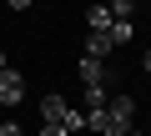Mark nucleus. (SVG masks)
<instances>
[{"label":"nucleus","instance_id":"nucleus-12","mask_svg":"<svg viewBox=\"0 0 151 136\" xmlns=\"http://www.w3.org/2000/svg\"><path fill=\"white\" fill-rule=\"evenodd\" d=\"M141 71H146V76H151V45H146V50H141Z\"/></svg>","mask_w":151,"mask_h":136},{"label":"nucleus","instance_id":"nucleus-14","mask_svg":"<svg viewBox=\"0 0 151 136\" xmlns=\"http://www.w3.org/2000/svg\"><path fill=\"white\" fill-rule=\"evenodd\" d=\"M0 71H5V50H0Z\"/></svg>","mask_w":151,"mask_h":136},{"label":"nucleus","instance_id":"nucleus-13","mask_svg":"<svg viewBox=\"0 0 151 136\" xmlns=\"http://www.w3.org/2000/svg\"><path fill=\"white\" fill-rule=\"evenodd\" d=\"M5 5H10V10H30V0H5Z\"/></svg>","mask_w":151,"mask_h":136},{"label":"nucleus","instance_id":"nucleus-11","mask_svg":"<svg viewBox=\"0 0 151 136\" xmlns=\"http://www.w3.org/2000/svg\"><path fill=\"white\" fill-rule=\"evenodd\" d=\"M0 136H25V131H20V121H0Z\"/></svg>","mask_w":151,"mask_h":136},{"label":"nucleus","instance_id":"nucleus-1","mask_svg":"<svg viewBox=\"0 0 151 136\" xmlns=\"http://www.w3.org/2000/svg\"><path fill=\"white\" fill-rule=\"evenodd\" d=\"M20 101H25V76L15 65H5L0 71V106H20Z\"/></svg>","mask_w":151,"mask_h":136},{"label":"nucleus","instance_id":"nucleus-9","mask_svg":"<svg viewBox=\"0 0 151 136\" xmlns=\"http://www.w3.org/2000/svg\"><path fill=\"white\" fill-rule=\"evenodd\" d=\"M101 136H131V126H126V121H111V116H106V126H101Z\"/></svg>","mask_w":151,"mask_h":136},{"label":"nucleus","instance_id":"nucleus-15","mask_svg":"<svg viewBox=\"0 0 151 136\" xmlns=\"http://www.w3.org/2000/svg\"><path fill=\"white\" fill-rule=\"evenodd\" d=\"M131 136H141V131H131Z\"/></svg>","mask_w":151,"mask_h":136},{"label":"nucleus","instance_id":"nucleus-10","mask_svg":"<svg viewBox=\"0 0 151 136\" xmlns=\"http://www.w3.org/2000/svg\"><path fill=\"white\" fill-rule=\"evenodd\" d=\"M40 136H70V131H65L60 121H45V126H40Z\"/></svg>","mask_w":151,"mask_h":136},{"label":"nucleus","instance_id":"nucleus-8","mask_svg":"<svg viewBox=\"0 0 151 136\" xmlns=\"http://www.w3.org/2000/svg\"><path fill=\"white\" fill-rule=\"evenodd\" d=\"M60 126H65V131H86V111H81V106H70V111H65V121H60Z\"/></svg>","mask_w":151,"mask_h":136},{"label":"nucleus","instance_id":"nucleus-2","mask_svg":"<svg viewBox=\"0 0 151 136\" xmlns=\"http://www.w3.org/2000/svg\"><path fill=\"white\" fill-rule=\"evenodd\" d=\"M81 81H86V86H106V81H111L106 60H91V55H81Z\"/></svg>","mask_w":151,"mask_h":136},{"label":"nucleus","instance_id":"nucleus-5","mask_svg":"<svg viewBox=\"0 0 151 136\" xmlns=\"http://www.w3.org/2000/svg\"><path fill=\"white\" fill-rule=\"evenodd\" d=\"M111 50H116V45H111V35H101V30H91V35H86V55H91V60H106Z\"/></svg>","mask_w":151,"mask_h":136},{"label":"nucleus","instance_id":"nucleus-7","mask_svg":"<svg viewBox=\"0 0 151 136\" xmlns=\"http://www.w3.org/2000/svg\"><path fill=\"white\" fill-rule=\"evenodd\" d=\"M106 86H86V111H106Z\"/></svg>","mask_w":151,"mask_h":136},{"label":"nucleus","instance_id":"nucleus-3","mask_svg":"<svg viewBox=\"0 0 151 136\" xmlns=\"http://www.w3.org/2000/svg\"><path fill=\"white\" fill-rule=\"evenodd\" d=\"M65 111H70V101H65L60 91H50V96L40 101V121H65Z\"/></svg>","mask_w":151,"mask_h":136},{"label":"nucleus","instance_id":"nucleus-6","mask_svg":"<svg viewBox=\"0 0 151 136\" xmlns=\"http://www.w3.org/2000/svg\"><path fill=\"white\" fill-rule=\"evenodd\" d=\"M86 25L106 35V30H111V10H106V5H91V10H86Z\"/></svg>","mask_w":151,"mask_h":136},{"label":"nucleus","instance_id":"nucleus-4","mask_svg":"<svg viewBox=\"0 0 151 136\" xmlns=\"http://www.w3.org/2000/svg\"><path fill=\"white\" fill-rule=\"evenodd\" d=\"M106 116L131 126V116H136V101H131V96H111V101H106Z\"/></svg>","mask_w":151,"mask_h":136}]
</instances>
